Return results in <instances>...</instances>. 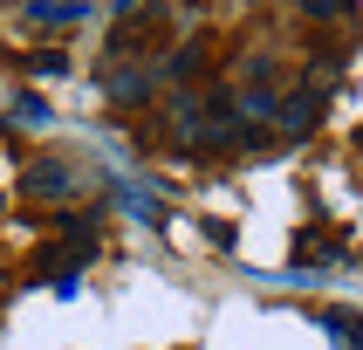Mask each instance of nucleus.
Segmentation results:
<instances>
[{
  "mask_svg": "<svg viewBox=\"0 0 363 350\" xmlns=\"http://www.w3.org/2000/svg\"><path fill=\"white\" fill-rule=\"evenodd\" d=\"M240 124H274V89L267 82H254V89H240V110H233Z\"/></svg>",
  "mask_w": 363,
  "mask_h": 350,
  "instance_id": "7ed1b4c3",
  "label": "nucleus"
},
{
  "mask_svg": "<svg viewBox=\"0 0 363 350\" xmlns=\"http://www.w3.org/2000/svg\"><path fill=\"white\" fill-rule=\"evenodd\" d=\"M302 14H315V21H343V14H350V0H302Z\"/></svg>",
  "mask_w": 363,
  "mask_h": 350,
  "instance_id": "39448f33",
  "label": "nucleus"
},
{
  "mask_svg": "<svg viewBox=\"0 0 363 350\" xmlns=\"http://www.w3.org/2000/svg\"><path fill=\"white\" fill-rule=\"evenodd\" d=\"M28 192H69V172L62 165H35L28 172Z\"/></svg>",
  "mask_w": 363,
  "mask_h": 350,
  "instance_id": "20e7f679",
  "label": "nucleus"
},
{
  "mask_svg": "<svg viewBox=\"0 0 363 350\" xmlns=\"http://www.w3.org/2000/svg\"><path fill=\"white\" fill-rule=\"evenodd\" d=\"M315 117H323V89H295V97L274 103V131H281V138H302V131H315Z\"/></svg>",
  "mask_w": 363,
  "mask_h": 350,
  "instance_id": "f257e3e1",
  "label": "nucleus"
},
{
  "mask_svg": "<svg viewBox=\"0 0 363 350\" xmlns=\"http://www.w3.org/2000/svg\"><path fill=\"white\" fill-rule=\"evenodd\" d=\"M103 97L110 103H144L151 97V69H110L103 76Z\"/></svg>",
  "mask_w": 363,
  "mask_h": 350,
  "instance_id": "f03ea898",
  "label": "nucleus"
}]
</instances>
